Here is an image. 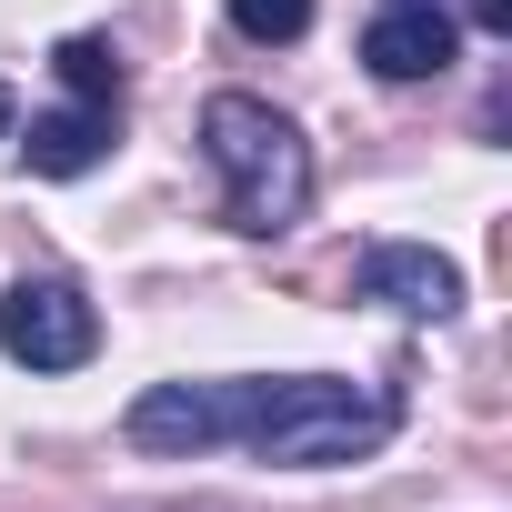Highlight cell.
<instances>
[{"mask_svg": "<svg viewBox=\"0 0 512 512\" xmlns=\"http://www.w3.org/2000/svg\"><path fill=\"white\" fill-rule=\"evenodd\" d=\"M452 21L432 11V0H392V11L362 31V61H372V81H432V71H452Z\"/></svg>", "mask_w": 512, "mask_h": 512, "instance_id": "8992f818", "label": "cell"}, {"mask_svg": "<svg viewBox=\"0 0 512 512\" xmlns=\"http://www.w3.org/2000/svg\"><path fill=\"white\" fill-rule=\"evenodd\" d=\"M362 302H392L412 322H452L462 312V272L442 262L432 241H372L362 251Z\"/></svg>", "mask_w": 512, "mask_h": 512, "instance_id": "5b68a950", "label": "cell"}, {"mask_svg": "<svg viewBox=\"0 0 512 512\" xmlns=\"http://www.w3.org/2000/svg\"><path fill=\"white\" fill-rule=\"evenodd\" d=\"M21 151H31V171L41 181H81V171H101V151H111V111H41L31 131H21Z\"/></svg>", "mask_w": 512, "mask_h": 512, "instance_id": "52a82bcc", "label": "cell"}, {"mask_svg": "<svg viewBox=\"0 0 512 512\" xmlns=\"http://www.w3.org/2000/svg\"><path fill=\"white\" fill-rule=\"evenodd\" d=\"M472 31H512V0H472Z\"/></svg>", "mask_w": 512, "mask_h": 512, "instance_id": "30bf717a", "label": "cell"}, {"mask_svg": "<svg viewBox=\"0 0 512 512\" xmlns=\"http://www.w3.org/2000/svg\"><path fill=\"white\" fill-rule=\"evenodd\" d=\"M51 71H61V81H71L91 111H111V101H121V51H111L101 31H71V41L51 51Z\"/></svg>", "mask_w": 512, "mask_h": 512, "instance_id": "ba28073f", "label": "cell"}, {"mask_svg": "<svg viewBox=\"0 0 512 512\" xmlns=\"http://www.w3.org/2000/svg\"><path fill=\"white\" fill-rule=\"evenodd\" d=\"M201 151L221 171V211L231 231L251 241H272L312 211V141L272 111V101H251V91H211L201 101Z\"/></svg>", "mask_w": 512, "mask_h": 512, "instance_id": "6da1fadb", "label": "cell"}, {"mask_svg": "<svg viewBox=\"0 0 512 512\" xmlns=\"http://www.w3.org/2000/svg\"><path fill=\"white\" fill-rule=\"evenodd\" d=\"M251 462H282V472H332V462H372L392 442V392L332 382V372H292L262 382V412H251Z\"/></svg>", "mask_w": 512, "mask_h": 512, "instance_id": "7a4b0ae2", "label": "cell"}, {"mask_svg": "<svg viewBox=\"0 0 512 512\" xmlns=\"http://www.w3.org/2000/svg\"><path fill=\"white\" fill-rule=\"evenodd\" d=\"M0 352H11L21 372H81L101 352V312L71 292V282H11L0 292Z\"/></svg>", "mask_w": 512, "mask_h": 512, "instance_id": "3957f363", "label": "cell"}, {"mask_svg": "<svg viewBox=\"0 0 512 512\" xmlns=\"http://www.w3.org/2000/svg\"><path fill=\"white\" fill-rule=\"evenodd\" d=\"M11 121H21V111H11V91H0V141H11Z\"/></svg>", "mask_w": 512, "mask_h": 512, "instance_id": "8fae6325", "label": "cell"}, {"mask_svg": "<svg viewBox=\"0 0 512 512\" xmlns=\"http://www.w3.org/2000/svg\"><path fill=\"white\" fill-rule=\"evenodd\" d=\"M231 31L241 41H302L312 31V0H231Z\"/></svg>", "mask_w": 512, "mask_h": 512, "instance_id": "9c48e42d", "label": "cell"}, {"mask_svg": "<svg viewBox=\"0 0 512 512\" xmlns=\"http://www.w3.org/2000/svg\"><path fill=\"white\" fill-rule=\"evenodd\" d=\"M251 412H262V382H151L131 402V442L141 452H211V442H241Z\"/></svg>", "mask_w": 512, "mask_h": 512, "instance_id": "277c9868", "label": "cell"}]
</instances>
